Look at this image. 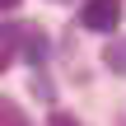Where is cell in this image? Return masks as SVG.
<instances>
[{"label": "cell", "instance_id": "obj_1", "mask_svg": "<svg viewBox=\"0 0 126 126\" xmlns=\"http://www.w3.org/2000/svg\"><path fill=\"white\" fill-rule=\"evenodd\" d=\"M126 5L122 0H84V9H79V23L89 28V33H112L117 23H122Z\"/></svg>", "mask_w": 126, "mask_h": 126}, {"label": "cell", "instance_id": "obj_2", "mask_svg": "<svg viewBox=\"0 0 126 126\" xmlns=\"http://www.w3.org/2000/svg\"><path fill=\"white\" fill-rule=\"evenodd\" d=\"M23 42V23H0V75L14 65V51Z\"/></svg>", "mask_w": 126, "mask_h": 126}, {"label": "cell", "instance_id": "obj_3", "mask_svg": "<svg viewBox=\"0 0 126 126\" xmlns=\"http://www.w3.org/2000/svg\"><path fill=\"white\" fill-rule=\"evenodd\" d=\"M0 126H33L23 117V108L19 103H9V98H0Z\"/></svg>", "mask_w": 126, "mask_h": 126}, {"label": "cell", "instance_id": "obj_4", "mask_svg": "<svg viewBox=\"0 0 126 126\" xmlns=\"http://www.w3.org/2000/svg\"><path fill=\"white\" fill-rule=\"evenodd\" d=\"M23 42H28V56L42 65V56H47V37H42V33H23Z\"/></svg>", "mask_w": 126, "mask_h": 126}, {"label": "cell", "instance_id": "obj_5", "mask_svg": "<svg viewBox=\"0 0 126 126\" xmlns=\"http://www.w3.org/2000/svg\"><path fill=\"white\" fill-rule=\"evenodd\" d=\"M103 61H108L112 70H126V56H122V51H117V47H108V56H103Z\"/></svg>", "mask_w": 126, "mask_h": 126}, {"label": "cell", "instance_id": "obj_6", "mask_svg": "<svg viewBox=\"0 0 126 126\" xmlns=\"http://www.w3.org/2000/svg\"><path fill=\"white\" fill-rule=\"evenodd\" d=\"M47 126H75V117H70V112H51V122Z\"/></svg>", "mask_w": 126, "mask_h": 126}, {"label": "cell", "instance_id": "obj_7", "mask_svg": "<svg viewBox=\"0 0 126 126\" xmlns=\"http://www.w3.org/2000/svg\"><path fill=\"white\" fill-rule=\"evenodd\" d=\"M19 5H23V0H0V9H19Z\"/></svg>", "mask_w": 126, "mask_h": 126}, {"label": "cell", "instance_id": "obj_8", "mask_svg": "<svg viewBox=\"0 0 126 126\" xmlns=\"http://www.w3.org/2000/svg\"><path fill=\"white\" fill-rule=\"evenodd\" d=\"M56 5H65V0H56Z\"/></svg>", "mask_w": 126, "mask_h": 126}]
</instances>
